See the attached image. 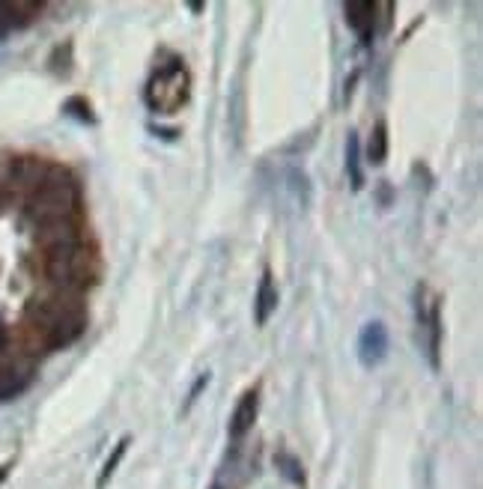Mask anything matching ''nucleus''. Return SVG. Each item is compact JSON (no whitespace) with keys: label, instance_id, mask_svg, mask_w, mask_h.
I'll return each mask as SVG.
<instances>
[{"label":"nucleus","instance_id":"nucleus-1","mask_svg":"<svg viewBox=\"0 0 483 489\" xmlns=\"http://www.w3.org/2000/svg\"><path fill=\"white\" fill-rule=\"evenodd\" d=\"M191 96V75L185 69V60L177 54H168V63H159L156 72L150 75L147 90H143V101L152 114L170 117L188 105Z\"/></svg>","mask_w":483,"mask_h":489},{"label":"nucleus","instance_id":"nucleus-2","mask_svg":"<svg viewBox=\"0 0 483 489\" xmlns=\"http://www.w3.org/2000/svg\"><path fill=\"white\" fill-rule=\"evenodd\" d=\"M418 329L424 331V346L430 367L439 370L441 359V302L436 299L430 287H418Z\"/></svg>","mask_w":483,"mask_h":489},{"label":"nucleus","instance_id":"nucleus-3","mask_svg":"<svg viewBox=\"0 0 483 489\" xmlns=\"http://www.w3.org/2000/svg\"><path fill=\"white\" fill-rule=\"evenodd\" d=\"M388 355V329L385 322H367L362 334H358V361H362L367 370H373V367H379L385 361Z\"/></svg>","mask_w":483,"mask_h":489},{"label":"nucleus","instance_id":"nucleus-4","mask_svg":"<svg viewBox=\"0 0 483 489\" xmlns=\"http://www.w3.org/2000/svg\"><path fill=\"white\" fill-rule=\"evenodd\" d=\"M43 4H0V39L24 30L43 15Z\"/></svg>","mask_w":483,"mask_h":489},{"label":"nucleus","instance_id":"nucleus-5","mask_svg":"<svg viewBox=\"0 0 483 489\" xmlns=\"http://www.w3.org/2000/svg\"><path fill=\"white\" fill-rule=\"evenodd\" d=\"M346 24L355 30V36L362 39V45H370L376 36V24H379V4H346L343 6Z\"/></svg>","mask_w":483,"mask_h":489},{"label":"nucleus","instance_id":"nucleus-6","mask_svg":"<svg viewBox=\"0 0 483 489\" xmlns=\"http://www.w3.org/2000/svg\"><path fill=\"white\" fill-rule=\"evenodd\" d=\"M256 412H260V388H251L242 394V400L230 417V439L233 442H242L245 436H248V430L256 421Z\"/></svg>","mask_w":483,"mask_h":489},{"label":"nucleus","instance_id":"nucleus-7","mask_svg":"<svg viewBox=\"0 0 483 489\" xmlns=\"http://www.w3.org/2000/svg\"><path fill=\"white\" fill-rule=\"evenodd\" d=\"M277 283H275V274L266 269L263 278H260V287H256V295H254V320L256 325H266L272 320V313L277 311Z\"/></svg>","mask_w":483,"mask_h":489},{"label":"nucleus","instance_id":"nucleus-8","mask_svg":"<svg viewBox=\"0 0 483 489\" xmlns=\"http://www.w3.org/2000/svg\"><path fill=\"white\" fill-rule=\"evenodd\" d=\"M346 173H349V182H353L355 191H362L364 186V170H362V144H358V135L353 131L346 140Z\"/></svg>","mask_w":483,"mask_h":489},{"label":"nucleus","instance_id":"nucleus-9","mask_svg":"<svg viewBox=\"0 0 483 489\" xmlns=\"http://www.w3.org/2000/svg\"><path fill=\"white\" fill-rule=\"evenodd\" d=\"M385 158H388V126L385 120H379L367 140V161L370 165H385Z\"/></svg>","mask_w":483,"mask_h":489},{"label":"nucleus","instance_id":"nucleus-10","mask_svg":"<svg viewBox=\"0 0 483 489\" xmlns=\"http://www.w3.org/2000/svg\"><path fill=\"white\" fill-rule=\"evenodd\" d=\"M275 463L284 468V475L290 477L293 484H299V486L304 484V468H302L299 460H295V456H290V454H277V456H275Z\"/></svg>","mask_w":483,"mask_h":489},{"label":"nucleus","instance_id":"nucleus-11","mask_svg":"<svg viewBox=\"0 0 483 489\" xmlns=\"http://www.w3.org/2000/svg\"><path fill=\"white\" fill-rule=\"evenodd\" d=\"M126 447H129V439H120V442H117L114 454H111V456H108V463L101 465V475H99V486H105V484H108V477L117 472L120 460H122V456H126Z\"/></svg>","mask_w":483,"mask_h":489},{"label":"nucleus","instance_id":"nucleus-12","mask_svg":"<svg viewBox=\"0 0 483 489\" xmlns=\"http://www.w3.org/2000/svg\"><path fill=\"white\" fill-rule=\"evenodd\" d=\"M66 114L78 117L81 122H96V117H92V108H90L81 96H72V99L66 101Z\"/></svg>","mask_w":483,"mask_h":489},{"label":"nucleus","instance_id":"nucleus-13","mask_svg":"<svg viewBox=\"0 0 483 489\" xmlns=\"http://www.w3.org/2000/svg\"><path fill=\"white\" fill-rule=\"evenodd\" d=\"M212 489H224V486H212Z\"/></svg>","mask_w":483,"mask_h":489}]
</instances>
